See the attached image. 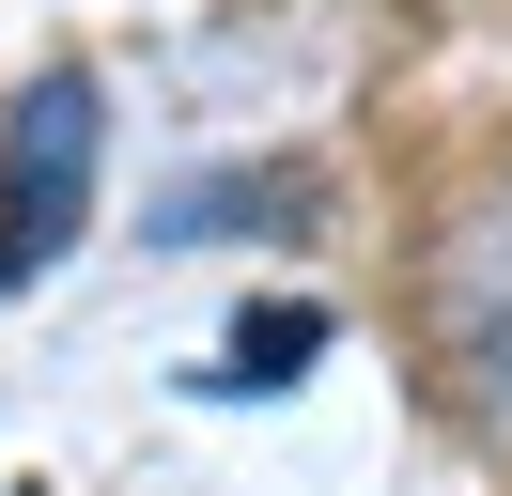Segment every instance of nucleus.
I'll return each instance as SVG.
<instances>
[{"label":"nucleus","mask_w":512,"mask_h":496,"mask_svg":"<svg viewBox=\"0 0 512 496\" xmlns=\"http://www.w3.org/2000/svg\"><path fill=\"white\" fill-rule=\"evenodd\" d=\"M419 357H435V388L481 434H512V186L435 217V248H419Z\"/></svg>","instance_id":"f257e3e1"},{"label":"nucleus","mask_w":512,"mask_h":496,"mask_svg":"<svg viewBox=\"0 0 512 496\" xmlns=\"http://www.w3.org/2000/svg\"><path fill=\"white\" fill-rule=\"evenodd\" d=\"M202 233H311V171H218L156 202V248H202Z\"/></svg>","instance_id":"7ed1b4c3"},{"label":"nucleus","mask_w":512,"mask_h":496,"mask_svg":"<svg viewBox=\"0 0 512 496\" xmlns=\"http://www.w3.org/2000/svg\"><path fill=\"white\" fill-rule=\"evenodd\" d=\"M94 140L109 124H94V78H78V62H47V78L0 109V295L78 248V217H94Z\"/></svg>","instance_id":"f03ea898"},{"label":"nucleus","mask_w":512,"mask_h":496,"mask_svg":"<svg viewBox=\"0 0 512 496\" xmlns=\"http://www.w3.org/2000/svg\"><path fill=\"white\" fill-rule=\"evenodd\" d=\"M311 357H326V310H311V295H280V310H249V326H233V357L202 372V388H233V403H249V388H295Z\"/></svg>","instance_id":"20e7f679"}]
</instances>
